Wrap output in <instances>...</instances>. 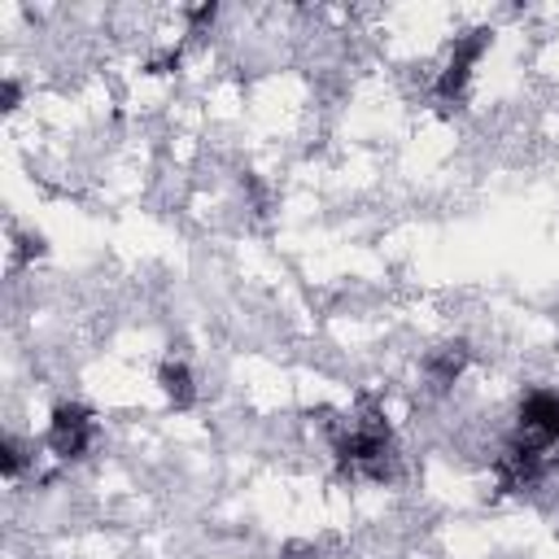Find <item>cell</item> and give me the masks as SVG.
<instances>
[{"label":"cell","mask_w":559,"mask_h":559,"mask_svg":"<svg viewBox=\"0 0 559 559\" xmlns=\"http://www.w3.org/2000/svg\"><path fill=\"white\" fill-rule=\"evenodd\" d=\"M489 44H493V31H467V35H459V39L450 44L441 70H437L432 92H437L441 100H459V96L467 92V83H472V74H476V66H480V57H485Z\"/></svg>","instance_id":"1"},{"label":"cell","mask_w":559,"mask_h":559,"mask_svg":"<svg viewBox=\"0 0 559 559\" xmlns=\"http://www.w3.org/2000/svg\"><path fill=\"white\" fill-rule=\"evenodd\" d=\"M92 441H96V419H92V411L79 406V402H61V406L52 411V419H48V450H52L57 459H83V454L92 450Z\"/></svg>","instance_id":"2"},{"label":"cell","mask_w":559,"mask_h":559,"mask_svg":"<svg viewBox=\"0 0 559 559\" xmlns=\"http://www.w3.org/2000/svg\"><path fill=\"white\" fill-rule=\"evenodd\" d=\"M520 437L537 445H559V393L555 389H528L520 397Z\"/></svg>","instance_id":"3"},{"label":"cell","mask_w":559,"mask_h":559,"mask_svg":"<svg viewBox=\"0 0 559 559\" xmlns=\"http://www.w3.org/2000/svg\"><path fill=\"white\" fill-rule=\"evenodd\" d=\"M157 384H162V393H166V402H170L175 411H188V406L197 402V376H192V367H188V362H179V358L162 362Z\"/></svg>","instance_id":"4"}]
</instances>
